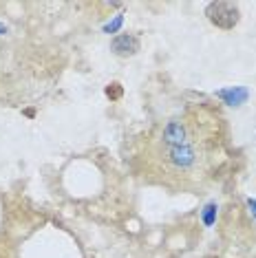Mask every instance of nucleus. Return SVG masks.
Instances as JSON below:
<instances>
[{
    "mask_svg": "<svg viewBox=\"0 0 256 258\" xmlns=\"http://www.w3.org/2000/svg\"><path fill=\"white\" fill-rule=\"evenodd\" d=\"M206 16L214 27L230 31V29H234L238 25V20H241V9H238V5H234V3L217 0V3H210L206 7Z\"/></svg>",
    "mask_w": 256,
    "mask_h": 258,
    "instance_id": "obj_1",
    "label": "nucleus"
},
{
    "mask_svg": "<svg viewBox=\"0 0 256 258\" xmlns=\"http://www.w3.org/2000/svg\"><path fill=\"white\" fill-rule=\"evenodd\" d=\"M110 51L119 57H131L139 51V38L133 33H119L110 40Z\"/></svg>",
    "mask_w": 256,
    "mask_h": 258,
    "instance_id": "obj_2",
    "label": "nucleus"
},
{
    "mask_svg": "<svg viewBox=\"0 0 256 258\" xmlns=\"http://www.w3.org/2000/svg\"><path fill=\"white\" fill-rule=\"evenodd\" d=\"M168 161H170L174 168L185 170L195 163V150H192V146H188V144L170 146V148H168Z\"/></svg>",
    "mask_w": 256,
    "mask_h": 258,
    "instance_id": "obj_3",
    "label": "nucleus"
},
{
    "mask_svg": "<svg viewBox=\"0 0 256 258\" xmlns=\"http://www.w3.org/2000/svg\"><path fill=\"white\" fill-rule=\"evenodd\" d=\"M188 139V131L181 121H168V126L164 128V142L168 146H181Z\"/></svg>",
    "mask_w": 256,
    "mask_h": 258,
    "instance_id": "obj_4",
    "label": "nucleus"
},
{
    "mask_svg": "<svg viewBox=\"0 0 256 258\" xmlns=\"http://www.w3.org/2000/svg\"><path fill=\"white\" fill-rule=\"evenodd\" d=\"M219 97L223 99L225 104H230V106H241V104L249 97V93H247V89H243V86H234V89L219 91Z\"/></svg>",
    "mask_w": 256,
    "mask_h": 258,
    "instance_id": "obj_5",
    "label": "nucleus"
},
{
    "mask_svg": "<svg viewBox=\"0 0 256 258\" xmlns=\"http://www.w3.org/2000/svg\"><path fill=\"white\" fill-rule=\"evenodd\" d=\"M217 210H219L217 203H208L206 208H203V223H206L208 227H210L214 223V219H217Z\"/></svg>",
    "mask_w": 256,
    "mask_h": 258,
    "instance_id": "obj_6",
    "label": "nucleus"
},
{
    "mask_svg": "<svg viewBox=\"0 0 256 258\" xmlns=\"http://www.w3.org/2000/svg\"><path fill=\"white\" fill-rule=\"evenodd\" d=\"M121 20H124V16H117V18H115L113 22H108V25H104V31H106V33H115V31H117V29L121 27Z\"/></svg>",
    "mask_w": 256,
    "mask_h": 258,
    "instance_id": "obj_7",
    "label": "nucleus"
},
{
    "mask_svg": "<svg viewBox=\"0 0 256 258\" xmlns=\"http://www.w3.org/2000/svg\"><path fill=\"white\" fill-rule=\"evenodd\" d=\"M247 205H249V212H252L256 219V199H247Z\"/></svg>",
    "mask_w": 256,
    "mask_h": 258,
    "instance_id": "obj_8",
    "label": "nucleus"
},
{
    "mask_svg": "<svg viewBox=\"0 0 256 258\" xmlns=\"http://www.w3.org/2000/svg\"><path fill=\"white\" fill-rule=\"evenodd\" d=\"M7 31H9L7 27H5V25H0V36H5V33H7Z\"/></svg>",
    "mask_w": 256,
    "mask_h": 258,
    "instance_id": "obj_9",
    "label": "nucleus"
}]
</instances>
